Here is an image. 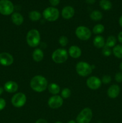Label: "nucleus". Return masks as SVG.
<instances>
[{
    "label": "nucleus",
    "instance_id": "obj_30",
    "mask_svg": "<svg viewBox=\"0 0 122 123\" xmlns=\"http://www.w3.org/2000/svg\"><path fill=\"white\" fill-rule=\"evenodd\" d=\"M102 83H104L105 84H108L111 82V77L110 75H104L103 76L102 78Z\"/></svg>",
    "mask_w": 122,
    "mask_h": 123
},
{
    "label": "nucleus",
    "instance_id": "obj_9",
    "mask_svg": "<svg viewBox=\"0 0 122 123\" xmlns=\"http://www.w3.org/2000/svg\"><path fill=\"white\" fill-rule=\"evenodd\" d=\"M26 102V95L22 92H17L12 97L11 103L16 108H22Z\"/></svg>",
    "mask_w": 122,
    "mask_h": 123
},
{
    "label": "nucleus",
    "instance_id": "obj_11",
    "mask_svg": "<svg viewBox=\"0 0 122 123\" xmlns=\"http://www.w3.org/2000/svg\"><path fill=\"white\" fill-rule=\"evenodd\" d=\"M87 86L90 89L93 90H98L102 85V81L99 78L96 76H90L87 79L86 81Z\"/></svg>",
    "mask_w": 122,
    "mask_h": 123
},
{
    "label": "nucleus",
    "instance_id": "obj_25",
    "mask_svg": "<svg viewBox=\"0 0 122 123\" xmlns=\"http://www.w3.org/2000/svg\"><path fill=\"white\" fill-rule=\"evenodd\" d=\"M117 43V39L116 37L113 36H110L108 37L106 42H105V45L108 48H114L116 46Z\"/></svg>",
    "mask_w": 122,
    "mask_h": 123
},
{
    "label": "nucleus",
    "instance_id": "obj_4",
    "mask_svg": "<svg viewBox=\"0 0 122 123\" xmlns=\"http://www.w3.org/2000/svg\"><path fill=\"white\" fill-rule=\"evenodd\" d=\"M76 72L80 76L86 77L91 74L92 68L90 65L84 61H80L78 62L75 67Z\"/></svg>",
    "mask_w": 122,
    "mask_h": 123
},
{
    "label": "nucleus",
    "instance_id": "obj_19",
    "mask_svg": "<svg viewBox=\"0 0 122 123\" xmlns=\"http://www.w3.org/2000/svg\"><path fill=\"white\" fill-rule=\"evenodd\" d=\"M44 58V53L41 49L37 48L32 53V58L36 62H40Z\"/></svg>",
    "mask_w": 122,
    "mask_h": 123
},
{
    "label": "nucleus",
    "instance_id": "obj_29",
    "mask_svg": "<svg viewBox=\"0 0 122 123\" xmlns=\"http://www.w3.org/2000/svg\"><path fill=\"white\" fill-rule=\"evenodd\" d=\"M102 54L104 56H109L111 55V54H112V50L110 49V48H108V47L105 46L102 48Z\"/></svg>",
    "mask_w": 122,
    "mask_h": 123
},
{
    "label": "nucleus",
    "instance_id": "obj_22",
    "mask_svg": "<svg viewBox=\"0 0 122 123\" xmlns=\"http://www.w3.org/2000/svg\"><path fill=\"white\" fill-rule=\"evenodd\" d=\"M90 17L91 19L94 20V21H99V20H101L103 17V15L102 13L100 11L94 10L90 13Z\"/></svg>",
    "mask_w": 122,
    "mask_h": 123
},
{
    "label": "nucleus",
    "instance_id": "obj_13",
    "mask_svg": "<svg viewBox=\"0 0 122 123\" xmlns=\"http://www.w3.org/2000/svg\"><path fill=\"white\" fill-rule=\"evenodd\" d=\"M120 92V88L118 85L114 84L111 85L107 90V94L111 98H116L118 97Z\"/></svg>",
    "mask_w": 122,
    "mask_h": 123
},
{
    "label": "nucleus",
    "instance_id": "obj_39",
    "mask_svg": "<svg viewBox=\"0 0 122 123\" xmlns=\"http://www.w3.org/2000/svg\"><path fill=\"white\" fill-rule=\"evenodd\" d=\"M67 123H77L76 121H74V120H70V121H68Z\"/></svg>",
    "mask_w": 122,
    "mask_h": 123
},
{
    "label": "nucleus",
    "instance_id": "obj_15",
    "mask_svg": "<svg viewBox=\"0 0 122 123\" xmlns=\"http://www.w3.org/2000/svg\"><path fill=\"white\" fill-rule=\"evenodd\" d=\"M18 84L16 82L10 80L4 84V90L9 93H13L17 91Z\"/></svg>",
    "mask_w": 122,
    "mask_h": 123
},
{
    "label": "nucleus",
    "instance_id": "obj_1",
    "mask_svg": "<svg viewBox=\"0 0 122 123\" xmlns=\"http://www.w3.org/2000/svg\"><path fill=\"white\" fill-rule=\"evenodd\" d=\"M30 86L35 92H41L45 91L48 87V82L43 76L36 75L31 80Z\"/></svg>",
    "mask_w": 122,
    "mask_h": 123
},
{
    "label": "nucleus",
    "instance_id": "obj_40",
    "mask_svg": "<svg viewBox=\"0 0 122 123\" xmlns=\"http://www.w3.org/2000/svg\"><path fill=\"white\" fill-rule=\"evenodd\" d=\"M120 68L121 70L122 71V62L120 64Z\"/></svg>",
    "mask_w": 122,
    "mask_h": 123
},
{
    "label": "nucleus",
    "instance_id": "obj_5",
    "mask_svg": "<svg viewBox=\"0 0 122 123\" xmlns=\"http://www.w3.org/2000/svg\"><path fill=\"white\" fill-rule=\"evenodd\" d=\"M93 117L91 109L85 108L80 112L76 118L77 123H89Z\"/></svg>",
    "mask_w": 122,
    "mask_h": 123
},
{
    "label": "nucleus",
    "instance_id": "obj_3",
    "mask_svg": "<svg viewBox=\"0 0 122 123\" xmlns=\"http://www.w3.org/2000/svg\"><path fill=\"white\" fill-rule=\"evenodd\" d=\"M68 58V52L65 49H57L53 52L51 58L57 64H62L66 62Z\"/></svg>",
    "mask_w": 122,
    "mask_h": 123
},
{
    "label": "nucleus",
    "instance_id": "obj_26",
    "mask_svg": "<svg viewBox=\"0 0 122 123\" xmlns=\"http://www.w3.org/2000/svg\"><path fill=\"white\" fill-rule=\"evenodd\" d=\"M105 30V27L102 24H97L93 28V32L94 34H100Z\"/></svg>",
    "mask_w": 122,
    "mask_h": 123
},
{
    "label": "nucleus",
    "instance_id": "obj_37",
    "mask_svg": "<svg viewBox=\"0 0 122 123\" xmlns=\"http://www.w3.org/2000/svg\"><path fill=\"white\" fill-rule=\"evenodd\" d=\"M118 22H119L120 25L121 27L122 28V15L120 17L119 20H118Z\"/></svg>",
    "mask_w": 122,
    "mask_h": 123
},
{
    "label": "nucleus",
    "instance_id": "obj_18",
    "mask_svg": "<svg viewBox=\"0 0 122 123\" xmlns=\"http://www.w3.org/2000/svg\"><path fill=\"white\" fill-rule=\"evenodd\" d=\"M11 20L12 22L16 25H21L23 22V17L20 13H14L11 15Z\"/></svg>",
    "mask_w": 122,
    "mask_h": 123
},
{
    "label": "nucleus",
    "instance_id": "obj_16",
    "mask_svg": "<svg viewBox=\"0 0 122 123\" xmlns=\"http://www.w3.org/2000/svg\"><path fill=\"white\" fill-rule=\"evenodd\" d=\"M68 54L72 58H78L81 55V50L77 46H71L69 48Z\"/></svg>",
    "mask_w": 122,
    "mask_h": 123
},
{
    "label": "nucleus",
    "instance_id": "obj_24",
    "mask_svg": "<svg viewBox=\"0 0 122 123\" xmlns=\"http://www.w3.org/2000/svg\"><path fill=\"white\" fill-rule=\"evenodd\" d=\"M99 6L104 10H110L112 8V3L109 0H100Z\"/></svg>",
    "mask_w": 122,
    "mask_h": 123
},
{
    "label": "nucleus",
    "instance_id": "obj_2",
    "mask_svg": "<svg viewBox=\"0 0 122 123\" xmlns=\"http://www.w3.org/2000/svg\"><path fill=\"white\" fill-rule=\"evenodd\" d=\"M41 40L40 33L35 29L29 31L26 35V42L30 47L35 48L39 45Z\"/></svg>",
    "mask_w": 122,
    "mask_h": 123
},
{
    "label": "nucleus",
    "instance_id": "obj_27",
    "mask_svg": "<svg viewBox=\"0 0 122 123\" xmlns=\"http://www.w3.org/2000/svg\"><path fill=\"white\" fill-rule=\"evenodd\" d=\"M71 91L70 89L68 88L63 89L61 92V97L63 98H69L71 96Z\"/></svg>",
    "mask_w": 122,
    "mask_h": 123
},
{
    "label": "nucleus",
    "instance_id": "obj_23",
    "mask_svg": "<svg viewBox=\"0 0 122 123\" xmlns=\"http://www.w3.org/2000/svg\"><path fill=\"white\" fill-rule=\"evenodd\" d=\"M29 18L32 21H38L41 18V14L39 12L36 10L31 11L29 14Z\"/></svg>",
    "mask_w": 122,
    "mask_h": 123
},
{
    "label": "nucleus",
    "instance_id": "obj_21",
    "mask_svg": "<svg viewBox=\"0 0 122 123\" xmlns=\"http://www.w3.org/2000/svg\"><path fill=\"white\" fill-rule=\"evenodd\" d=\"M48 90L50 93L53 95H57L60 92V86L57 84L55 83H51L50 85H48Z\"/></svg>",
    "mask_w": 122,
    "mask_h": 123
},
{
    "label": "nucleus",
    "instance_id": "obj_20",
    "mask_svg": "<svg viewBox=\"0 0 122 123\" xmlns=\"http://www.w3.org/2000/svg\"><path fill=\"white\" fill-rule=\"evenodd\" d=\"M112 52L116 58L122 59V44L116 45L112 49Z\"/></svg>",
    "mask_w": 122,
    "mask_h": 123
},
{
    "label": "nucleus",
    "instance_id": "obj_10",
    "mask_svg": "<svg viewBox=\"0 0 122 123\" xmlns=\"http://www.w3.org/2000/svg\"><path fill=\"white\" fill-rule=\"evenodd\" d=\"M63 98L58 95H54L50 97L48 100V105L51 109H57L61 107L63 105Z\"/></svg>",
    "mask_w": 122,
    "mask_h": 123
},
{
    "label": "nucleus",
    "instance_id": "obj_38",
    "mask_svg": "<svg viewBox=\"0 0 122 123\" xmlns=\"http://www.w3.org/2000/svg\"><path fill=\"white\" fill-rule=\"evenodd\" d=\"M4 91V89L2 87H0V95L2 94Z\"/></svg>",
    "mask_w": 122,
    "mask_h": 123
},
{
    "label": "nucleus",
    "instance_id": "obj_6",
    "mask_svg": "<svg viewBox=\"0 0 122 123\" xmlns=\"http://www.w3.org/2000/svg\"><path fill=\"white\" fill-rule=\"evenodd\" d=\"M44 19L49 22H54L59 17V12L58 9L53 7H49L45 8L43 13Z\"/></svg>",
    "mask_w": 122,
    "mask_h": 123
},
{
    "label": "nucleus",
    "instance_id": "obj_7",
    "mask_svg": "<svg viewBox=\"0 0 122 123\" xmlns=\"http://www.w3.org/2000/svg\"><path fill=\"white\" fill-rule=\"evenodd\" d=\"M14 5L10 0H0V13L3 15H10L14 11Z\"/></svg>",
    "mask_w": 122,
    "mask_h": 123
},
{
    "label": "nucleus",
    "instance_id": "obj_36",
    "mask_svg": "<svg viewBox=\"0 0 122 123\" xmlns=\"http://www.w3.org/2000/svg\"><path fill=\"white\" fill-rule=\"evenodd\" d=\"M86 2L88 4H93L95 2L96 0H86Z\"/></svg>",
    "mask_w": 122,
    "mask_h": 123
},
{
    "label": "nucleus",
    "instance_id": "obj_14",
    "mask_svg": "<svg viewBox=\"0 0 122 123\" xmlns=\"http://www.w3.org/2000/svg\"><path fill=\"white\" fill-rule=\"evenodd\" d=\"M75 14L74 8L71 6H66L62 10V16L65 19H70Z\"/></svg>",
    "mask_w": 122,
    "mask_h": 123
},
{
    "label": "nucleus",
    "instance_id": "obj_12",
    "mask_svg": "<svg viewBox=\"0 0 122 123\" xmlns=\"http://www.w3.org/2000/svg\"><path fill=\"white\" fill-rule=\"evenodd\" d=\"M14 62V58L10 54L2 52L0 54V64L2 66H9Z\"/></svg>",
    "mask_w": 122,
    "mask_h": 123
},
{
    "label": "nucleus",
    "instance_id": "obj_41",
    "mask_svg": "<svg viewBox=\"0 0 122 123\" xmlns=\"http://www.w3.org/2000/svg\"><path fill=\"white\" fill-rule=\"evenodd\" d=\"M55 123H61V121H57V122H56Z\"/></svg>",
    "mask_w": 122,
    "mask_h": 123
},
{
    "label": "nucleus",
    "instance_id": "obj_28",
    "mask_svg": "<svg viewBox=\"0 0 122 123\" xmlns=\"http://www.w3.org/2000/svg\"><path fill=\"white\" fill-rule=\"evenodd\" d=\"M59 43L60 45L62 46V47H65L68 44V39L66 36H62L59 39Z\"/></svg>",
    "mask_w": 122,
    "mask_h": 123
},
{
    "label": "nucleus",
    "instance_id": "obj_17",
    "mask_svg": "<svg viewBox=\"0 0 122 123\" xmlns=\"http://www.w3.org/2000/svg\"><path fill=\"white\" fill-rule=\"evenodd\" d=\"M93 45L98 49L103 48L105 45V41L104 37L101 36H97L93 40Z\"/></svg>",
    "mask_w": 122,
    "mask_h": 123
},
{
    "label": "nucleus",
    "instance_id": "obj_31",
    "mask_svg": "<svg viewBox=\"0 0 122 123\" xmlns=\"http://www.w3.org/2000/svg\"><path fill=\"white\" fill-rule=\"evenodd\" d=\"M115 80L117 82L120 83L122 82V72H118L115 75Z\"/></svg>",
    "mask_w": 122,
    "mask_h": 123
},
{
    "label": "nucleus",
    "instance_id": "obj_32",
    "mask_svg": "<svg viewBox=\"0 0 122 123\" xmlns=\"http://www.w3.org/2000/svg\"><path fill=\"white\" fill-rule=\"evenodd\" d=\"M6 106V102L4 98H0V111L4 109Z\"/></svg>",
    "mask_w": 122,
    "mask_h": 123
},
{
    "label": "nucleus",
    "instance_id": "obj_33",
    "mask_svg": "<svg viewBox=\"0 0 122 123\" xmlns=\"http://www.w3.org/2000/svg\"><path fill=\"white\" fill-rule=\"evenodd\" d=\"M49 1H50V4L53 7L57 6L60 2V0H49Z\"/></svg>",
    "mask_w": 122,
    "mask_h": 123
},
{
    "label": "nucleus",
    "instance_id": "obj_8",
    "mask_svg": "<svg viewBox=\"0 0 122 123\" xmlns=\"http://www.w3.org/2000/svg\"><path fill=\"white\" fill-rule=\"evenodd\" d=\"M75 35L79 39L86 41L90 38L92 32L86 26H79L75 30Z\"/></svg>",
    "mask_w": 122,
    "mask_h": 123
},
{
    "label": "nucleus",
    "instance_id": "obj_35",
    "mask_svg": "<svg viewBox=\"0 0 122 123\" xmlns=\"http://www.w3.org/2000/svg\"><path fill=\"white\" fill-rule=\"evenodd\" d=\"M35 123H48V122L47 121V120H44V119L41 118L37 120V121L35 122Z\"/></svg>",
    "mask_w": 122,
    "mask_h": 123
},
{
    "label": "nucleus",
    "instance_id": "obj_34",
    "mask_svg": "<svg viewBox=\"0 0 122 123\" xmlns=\"http://www.w3.org/2000/svg\"><path fill=\"white\" fill-rule=\"evenodd\" d=\"M117 38H118V42H119L121 44H122V31H121V32H119V34H118V37H117Z\"/></svg>",
    "mask_w": 122,
    "mask_h": 123
}]
</instances>
